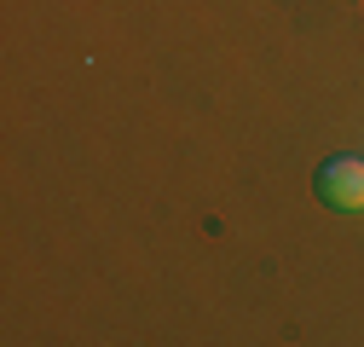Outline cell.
Returning a JSON list of instances; mask_svg holds the SVG:
<instances>
[{
    "label": "cell",
    "instance_id": "cell-1",
    "mask_svg": "<svg viewBox=\"0 0 364 347\" xmlns=\"http://www.w3.org/2000/svg\"><path fill=\"white\" fill-rule=\"evenodd\" d=\"M318 197L330 208H364V156H336L318 168Z\"/></svg>",
    "mask_w": 364,
    "mask_h": 347
}]
</instances>
